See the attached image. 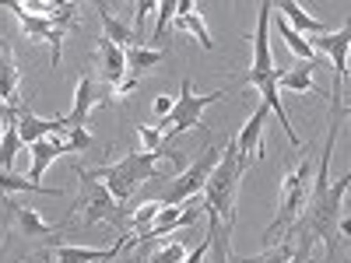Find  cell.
<instances>
[{"instance_id": "1", "label": "cell", "mask_w": 351, "mask_h": 263, "mask_svg": "<svg viewBox=\"0 0 351 263\" xmlns=\"http://www.w3.org/2000/svg\"><path fill=\"white\" fill-rule=\"evenodd\" d=\"M169 151H127L116 165H102V168H84V165H74V172L81 175V179H99L112 200L123 203L130 200V193L144 183H152V179H165V172L158 168V158H165Z\"/></svg>"}, {"instance_id": "2", "label": "cell", "mask_w": 351, "mask_h": 263, "mask_svg": "<svg viewBox=\"0 0 351 263\" xmlns=\"http://www.w3.org/2000/svg\"><path fill=\"white\" fill-rule=\"evenodd\" d=\"M243 172H246V162L239 158L236 140H228L221 148L218 165L211 168L208 183H204V190H200L204 211L215 214L218 221H225V231L232 228V221H236V193H239V183H243Z\"/></svg>"}, {"instance_id": "3", "label": "cell", "mask_w": 351, "mask_h": 263, "mask_svg": "<svg viewBox=\"0 0 351 263\" xmlns=\"http://www.w3.org/2000/svg\"><path fill=\"white\" fill-rule=\"evenodd\" d=\"M8 11L21 21L25 36L36 39V42H49L53 49V67H60V56H64V36L74 28V18H77V4H49L46 14H36L32 8L18 4V0H11Z\"/></svg>"}, {"instance_id": "4", "label": "cell", "mask_w": 351, "mask_h": 263, "mask_svg": "<svg viewBox=\"0 0 351 263\" xmlns=\"http://www.w3.org/2000/svg\"><path fill=\"white\" fill-rule=\"evenodd\" d=\"M313 172H316V165L306 158V162H299L295 168L285 175L278 218L267 225V231H263V239H267V242H274L278 236H285V231H291V228L302 221V214L309 208V193H313Z\"/></svg>"}, {"instance_id": "5", "label": "cell", "mask_w": 351, "mask_h": 263, "mask_svg": "<svg viewBox=\"0 0 351 263\" xmlns=\"http://www.w3.org/2000/svg\"><path fill=\"white\" fill-rule=\"evenodd\" d=\"M225 95H232L228 88H225V92L193 95V81L186 77V81H183V88H180V95L172 99V112L158 120V130H162V134H165V140H169V137L183 134V130H193V127H200V123H204V120H200V116H204V109H208L211 102H218V99H225Z\"/></svg>"}, {"instance_id": "6", "label": "cell", "mask_w": 351, "mask_h": 263, "mask_svg": "<svg viewBox=\"0 0 351 263\" xmlns=\"http://www.w3.org/2000/svg\"><path fill=\"white\" fill-rule=\"evenodd\" d=\"M77 208L84 214V225L109 221V225L120 228V236L127 239V208H120V203L112 200V193L99 179H81V200H77Z\"/></svg>"}, {"instance_id": "7", "label": "cell", "mask_w": 351, "mask_h": 263, "mask_svg": "<svg viewBox=\"0 0 351 263\" xmlns=\"http://www.w3.org/2000/svg\"><path fill=\"white\" fill-rule=\"evenodd\" d=\"M316 49H324L330 56V64H334V112L344 116V95H341V88H344V77H348V49H351V25H344L341 32H327V36H313L306 39Z\"/></svg>"}, {"instance_id": "8", "label": "cell", "mask_w": 351, "mask_h": 263, "mask_svg": "<svg viewBox=\"0 0 351 263\" xmlns=\"http://www.w3.org/2000/svg\"><path fill=\"white\" fill-rule=\"evenodd\" d=\"M218 158H221V148H208L186 172L176 175V183L169 186V193H165V200H162L165 208H176V203L193 200V197L204 190V183H208V175H211V168L218 165Z\"/></svg>"}, {"instance_id": "9", "label": "cell", "mask_w": 351, "mask_h": 263, "mask_svg": "<svg viewBox=\"0 0 351 263\" xmlns=\"http://www.w3.org/2000/svg\"><path fill=\"white\" fill-rule=\"evenodd\" d=\"M4 231H8V239H46V236H56L60 228L43 221L32 208L4 197Z\"/></svg>"}, {"instance_id": "10", "label": "cell", "mask_w": 351, "mask_h": 263, "mask_svg": "<svg viewBox=\"0 0 351 263\" xmlns=\"http://www.w3.org/2000/svg\"><path fill=\"white\" fill-rule=\"evenodd\" d=\"M106 102H112L109 88H99L92 77L84 74V77L77 81L74 105H71V112L64 116V127H67V130H84V123H88V112H92V109H99V105H106Z\"/></svg>"}, {"instance_id": "11", "label": "cell", "mask_w": 351, "mask_h": 263, "mask_svg": "<svg viewBox=\"0 0 351 263\" xmlns=\"http://www.w3.org/2000/svg\"><path fill=\"white\" fill-rule=\"evenodd\" d=\"M14 123H18V137H21V144H28L32 148L36 140H46V137H60V134H67V127H64V116H56V120H39V116L32 112V109H14Z\"/></svg>"}, {"instance_id": "12", "label": "cell", "mask_w": 351, "mask_h": 263, "mask_svg": "<svg viewBox=\"0 0 351 263\" xmlns=\"http://www.w3.org/2000/svg\"><path fill=\"white\" fill-rule=\"evenodd\" d=\"M271 11H274V4H267V0L256 11V32L250 36V42H253V67L250 71H274V53H271V39H267Z\"/></svg>"}, {"instance_id": "13", "label": "cell", "mask_w": 351, "mask_h": 263, "mask_svg": "<svg viewBox=\"0 0 351 263\" xmlns=\"http://www.w3.org/2000/svg\"><path fill=\"white\" fill-rule=\"evenodd\" d=\"M99 74L106 81V88H116L127 77V49H120L109 39H99Z\"/></svg>"}, {"instance_id": "14", "label": "cell", "mask_w": 351, "mask_h": 263, "mask_svg": "<svg viewBox=\"0 0 351 263\" xmlns=\"http://www.w3.org/2000/svg\"><path fill=\"white\" fill-rule=\"evenodd\" d=\"M60 155H67V144L60 140V137H46V140H36L32 144V172H28V179L32 183H39L43 175H46V168L60 158Z\"/></svg>"}, {"instance_id": "15", "label": "cell", "mask_w": 351, "mask_h": 263, "mask_svg": "<svg viewBox=\"0 0 351 263\" xmlns=\"http://www.w3.org/2000/svg\"><path fill=\"white\" fill-rule=\"evenodd\" d=\"M281 18L288 21L291 32H299L302 39H306V36H327V32H330L324 21H316L313 14H306L295 0H281Z\"/></svg>"}, {"instance_id": "16", "label": "cell", "mask_w": 351, "mask_h": 263, "mask_svg": "<svg viewBox=\"0 0 351 263\" xmlns=\"http://www.w3.org/2000/svg\"><path fill=\"white\" fill-rule=\"evenodd\" d=\"M172 25H176V28H186V32H193L197 42H200L204 49H215V39H211V32H208V25H204V14L193 11L190 0H180V4H176V18H172Z\"/></svg>"}, {"instance_id": "17", "label": "cell", "mask_w": 351, "mask_h": 263, "mask_svg": "<svg viewBox=\"0 0 351 263\" xmlns=\"http://www.w3.org/2000/svg\"><path fill=\"white\" fill-rule=\"evenodd\" d=\"M123 249L116 242L112 249H88V246H56L53 249V263H106L116 260Z\"/></svg>"}, {"instance_id": "18", "label": "cell", "mask_w": 351, "mask_h": 263, "mask_svg": "<svg viewBox=\"0 0 351 263\" xmlns=\"http://www.w3.org/2000/svg\"><path fill=\"white\" fill-rule=\"evenodd\" d=\"M267 112H271V109L260 102V109H256V112L250 116V123H246V127H243V134L236 137L239 158H243L246 165H250V158H253V155L260 151V134H263V120H267Z\"/></svg>"}, {"instance_id": "19", "label": "cell", "mask_w": 351, "mask_h": 263, "mask_svg": "<svg viewBox=\"0 0 351 263\" xmlns=\"http://www.w3.org/2000/svg\"><path fill=\"white\" fill-rule=\"evenodd\" d=\"M99 8V18H102V39H109V42H116L120 49H130V46H141V32H134L130 25H123V21H116L112 14H109V8L106 4H95Z\"/></svg>"}, {"instance_id": "20", "label": "cell", "mask_w": 351, "mask_h": 263, "mask_svg": "<svg viewBox=\"0 0 351 263\" xmlns=\"http://www.w3.org/2000/svg\"><path fill=\"white\" fill-rule=\"evenodd\" d=\"M165 49H148V46H130L127 49V77L130 81H137L144 71H152V67H158L162 60H165Z\"/></svg>"}, {"instance_id": "21", "label": "cell", "mask_w": 351, "mask_h": 263, "mask_svg": "<svg viewBox=\"0 0 351 263\" xmlns=\"http://www.w3.org/2000/svg\"><path fill=\"white\" fill-rule=\"evenodd\" d=\"M278 88H291V92L313 95L316 92V84H313V64H295L291 71H281L278 74Z\"/></svg>"}, {"instance_id": "22", "label": "cell", "mask_w": 351, "mask_h": 263, "mask_svg": "<svg viewBox=\"0 0 351 263\" xmlns=\"http://www.w3.org/2000/svg\"><path fill=\"white\" fill-rule=\"evenodd\" d=\"M18 151H21L18 123H14V112H8V116H4V140H0V172H11Z\"/></svg>"}, {"instance_id": "23", "label": "cell", "mask_w": 351, "mask_h": 263, "mask_svg": "<svg viewBox=\"0 0 351 263\" xmlns=\"http://www.w3.org/2000/svg\"><path fill=\"white\" fill-rule=\"evenodd\" d=\"M0 193H46V197H60L64 190L56 186V190H49V186H43V183H32L25 175H11V172H0Z\"/></svg>"}, {"instance_id": "24", "label": "cell", "mask_w": 351, "mask_h": 263, "mask_svg": "<svg viewBox=\"0 0 351 263\" xmlns=\"http://www.w3.org/2000/svg\"><path fill=\"white\" fill-rule=\"evenodd\" d=\"M278 36L288 42V49H291V53L299 56V64H313V67H316V53H313V46H309L299 32H291L285 18H278Z\"/></svg>"}, {"instance_id": "25", "label": "cell", "mask_w": 351, "mask_h": 263, "mask_svg": "<svg viewBox=\"0 0 351 263\" xmlns=\"http://www.w3.org/2000/svg\"><path fill=\"white\" fill-rule=\"evenodd\" d=\"M208 236H211V263H232V246H228V239L221 236V221L215 218V214H208Z\"/></svg>"}, {"instance_id": "26", "label": "cell", "mask_w": 351, "mask_h": 263, "mask_svg": "<svg viewBox=\"0 0 351 263\" xmlns=\"http://www.w3.org/2000/svg\"><path fill=\"white\" fill-rule=\"evenodd\" d=\"M291 256H295L291 246H271V249H263L256 256H236L232 253V263H291Z\"/></svg>"}, {"instance_id": "27", "label": "cell", "mask_w": 351, "mask_h": 263, "mask_svg": "<svg viewBox=\"0 0 351 263\" xmlns=\"http://www.w3.org/2000/svg\"><path fill=\"white\" fill-rule=\"evenodd\" d=\"M186 260V246L176 239V242H158V249L152 253V263H183Z\"/></svg>"}, {"instance_id": "28", "label": "cell", "mask_w": 351, "mask_h": 263, "mask_svg": "<svg viewBox=\"0 0 351 263\" xmlns=\"http://www.w3.org/2000/svg\"><path fill=\"white\" fill-rule=\"evenodd\" d=\"M158 11V25H155V39H162L165 36V28L172 25V18H176V0H162V4L155 8Z\"/></svg>"}, {"instance_id": "29", "label": "cell", "mask_w": 351, "mask_h": 263, "mask_svg": "<svg viewBox=\"0 0 351 263\" xmlns=\"http://www.w3.org/2000/svg\"><path fill=\"white\" fill-rule=\"evenodd\" d=\"M165 144V134L158 127H141V151H158Z\"/></svg>"}, {"instance_id": "30", "label": "cell", "mask_w": 351, "mask_h": 263, "mask_svg": "<svg viewBox=\"0 0 351 263\" xmlns=\"http://www.w3.org/2000/svg\"><path fill=\"white\" fill-rule=\"evenodd\" d=\"M67 134H71V137L64 140V144H67V155H71V151H84V148H92V144H95L88 130H67Z\"/></svg>"}, {"instance_id": "31", "label": "cell", "mask_w": 351, "mask_h": 263, "mask_svg": "<svg viewBox=\"0 0 351 263\" xmlns=\"http://www.w3.org/2000/svg\"><path fill=\"white\" fill-rule=\"evenodd\" d=\"M208 246H211V236H204V242H200L193 253H186L183 263H204V256H208Z\"/></svg>"}, {"instance_id": "32", "label": "cell", "mask_w": 351, "mask_h": 263, "mask_svg": "<svg viewBox=\"0 0 351 263\" xmlns=\"http://www.w3.org/2000/svg\"><path fill=\"white\" fill-rule=\"evenodd\" d=\"M169 112H172V99H169V95H158V99H155V116L162 120V116H169Z\"/></svg>"}, {"instance_id": "33", "label": "cell", "mask_w": 351, "mask_h": 263, "mask_svg": "<svg viewBox=\"0 0 351 263\" xmlns=\"http://www.w3.org/2000/svg\"><path fill=\"white\" fill-rule=\"evenodd\" d=\"M291 263H299V260H295V256H291Z\"/></svg>"}]
</instances>
